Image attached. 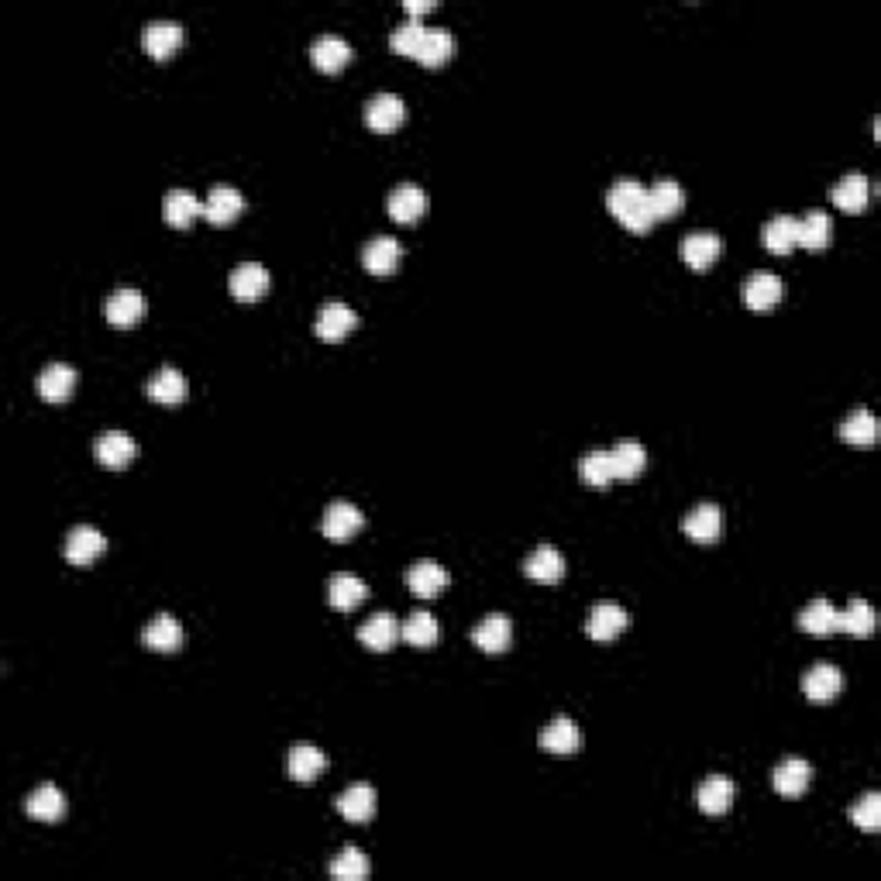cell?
<instances>
[{"instance_id": "6da1fadb", "label": "cell", "mask_w": 881, "mask_h": 881, "mask_svg": "<svg viewBox=\"0 0 881 881\" xmlns=\"http://www.w3.org/2000/svg\"><path fill=\"white\" fill-rule=\"evenodd\" d=\"M606 207L613 210V217H617L627 231H637V235L651 231L654 214H651V204H647V186L641 179H617V183L606 190Z\"/></svg>"}, {"instance_id": "7a4b0ae2", "label": "cell", "mask_w": 881, "mask_h": 881, "mask_svg": "<svg viewBox=\"0 0 881 881\" xmlns=\"http://www.w3.org/2000/svg\"><path fill=\"white\" fill-rule=\"evenodd\" d=\"M403 121H407V104H403L400 93L382 90V93H376V97L369 100V104H365V124H369L372 131H379V135L396 131Z\"/></svg>"}, {"instance_id": "3957f363", "label": "cell", "mask_w": 881, "mask_h": 881, "mask_svg": "<svg viewBox=\"0 0 881 881\" xmlns=\"http://www.w3.org/2000/svg\"><path fill=\"white\" fill-rule=\"evenodd\" d=\"M142 45L152 59H169L183 45V25L173 18H155L142 31Z\"/></svg>"}, {"instance_id": "277c9868", "label": "cell", "mask_w": 881, "mask_h": 881, "mask_svg": "<svg viewBox=\"0 0 881 881\" xmlns=\"http://www.w3.org/2000/svg\"><path fill=\"white\" fill-rule=\"evenodd\" d=\"M355 324H358V317L352 307H345L341 300H327L321 307V314H317L314 331L321 341H345L348 334L355 331Z\"/></svg>"}, {"instance_id": "5b68a950", "label": "cell", "mask_w": 881, "mask_h": 881, "mask_svg": "<svg viewBox=\"0 0 881 881\" xmlns=\"http://www.w3.org/2000/svg\"><path fill=\"white\" fill-rule=\"evenodd\" d=\"M623 627H627V613H623V606L613 603V599H603V603H596L589 610L586 634L592 641H617Z\"/></svg>"}, {"instance_id": "8992f818", "label": "cell", "mask_w": 881, "mask_h": 881, "mask_svg": "<svg viewBox=\"0 0 881 881\" xmlns=\"http://www.w3.org/2000/svg\"><path fill=\"white\" fill-rule=\"evenodd\" d=\"M524 572L537 586H558L561 575H565V558H561L555 544H541V548L530 551V558L524 561Z\"/></svg>"}, {"instance_id": "52a82bcc", "label": "cell", "mask_w": 881, "mask_h": 881, "mask_svg": "<svg viewBox=\"0 0 881 881\" xmlns=\"http://www.w3.org/2000/svg\"><path fill=\"white\" fill-rule=\"evenodd\" d=\"M682 530L692 537L696 544H713L716 537L723 534V510L716 503H699L685 513Z\"/></svg>"}, {"instance_id": "ba28073f", "label": "cell", "mask_w": 881, "mask_h": 881, "mask_svg": "<svg viewBox=\"0 0 881 881\" xmlns=\"http://www.w3.org/2000/svg\"><path fill=\"white\" fill-rule=\"evenodd\" d=\"M782 293H785L782 279H778L775 272H768V269L751 272V276H747V283H744V303L751 310H758V314H761V310L778 307Z\"/></svg>"}, {"instance_id": "9c48e42d", "label": "cell", "mask_w": 881, "mask_h": 881, "mask_svg": "<svg viewBox=\"0 0 881 881\" xmlns=\"http://www.w3.org/2000/svg\"><path fill=\"white\" fill-rule=\"evenodd\" d=\"M840 689H844V675H840L837 665L820 661V665H813L802 675V692H806V699H813V703H830V699L840 696Z\"/></svg>"}, {"instance_id": "30bf717a", "label": "cell", "mask_w": 881, "mask_h": 881, "mask_svg": "<svg viewBox=\"0 0 881 881\" xmlns=\"http://www.w3.org/2000/svg\"><path fill=\"white\" fill-rule=\"evenodd\" d=\"M472 641L475 647H482L486 654H500L510 647L513 641V623L506 613H489L486 620H479L472 627Z\"/></svg>"}, {"instance_id": "8fae6325", "label": "cell", "mask_w": 881, "mask_h": 881, "mask_svg": "<svg viewBox=\"0 0 881 881\" xmlns=\"http://www.w3.org/2000/svg\"><path fill=\"white\" fill-rule=\"evenodd\" d=\"M93 455H97V462L107 465V469H124V465L138 455V444L124 431H107L93 444Z\"/></svg>"}, {"instance_id": "7c38bea8", "label": "cell", "mask_w": 881, "mask_h": 881, "mask_svg": "<svg viewBox=\"0 0 881 881\" xmlns=\"http://www.w3.org/2000/svg\"><path fill=\"white\" fill-rule=\"evenodd\" d=\"M365 596H369V586L352 572H338L327 582V603L338 613H352L358 603H365Z\"/></svg>"}, {"instance_id": "4fadbf2b", "label": "cell", "mask_w": 881, "mask_h": 881, "mask_svg": "<svg viewBox=\"0 0 881 881\" xmlns=\"http://www.w3.org/2000/svg\"><path fill=\"white\" fill-rule=\"evenodd\" d=\"M228 286H231V293H235L238 300L252 303V300H259L265 290H269V269H265L262 262H241V265L231 269Z\"/></svg>"}, {"instance_id": "5bb4252c", "label": "cell", "mask_w": 881, "mask_h": 881, "mask_svg": "<svg viewBox=\"0 0 881 881\" xmlns=\"http://www.w3.org/2000/svg\"><path fill=\"white\" fill-rule=\"evenodd\" d=\"M365 517L362 510L352 503H331L324 510V520H321V530L324 537H331V541H348V537H355L358 530H362Z\"/></svg>"}, {"instance_id": "9a60e30c", "label": "cell", "mask_w": 881, "mask_h": 881, "mask_svg": "<svg viewBox=\"0 0 881 881\" xmlns=\"http://www.w3.org/2000/svg\"><path fill=\"white\" fill-rule=\"evenodd\" d=\"M38 393H42V400H49V403H62V400H69V396H73V389H76V369L73 365H66V362H52V365H45L42 372H38Z\"/></svg>"}, {"instance_id": "2e32d148", "label": "cell", "mask_w": 881, "mask_h": 881, "mask_svg": "<svg viewBox=\"0 0 881 881\" xmlns=\"http://www.w3.org/2000/svg\"><path fill=\"white\" fill-rule=\"evenodd\" d=\"M809 782H813V768L802 758H785L771 771V785H775V792L785 795V799H799V795L809 789Z\"/></svg>"}, {"instance_id": "e0dca14e", "label": "cell", "mask_w": 881, "mask_h": 881, "mask_svg": "<svg viewBox=\"0 0 881 881\" xmlns=\"http://www.w3.org/2000/svg\"><path fill=\"white\" fill-rule=\"evenodd\" d=\"M400 255H403L400 241L389 238V235H376L372 241H365V248H362V265L372 272V276H389V272H393L396 265H400Z\"/></svg>"}, {"instance_id": "ac0fdd59", "label": "cell", "mask_w": 881, "mask_h": 881, "mask_svg": "<svg viewBox=\"0 0 881 881\" xmlns=\"http://www.w3.org/2000/svg\"><path fill=\"white\" fill-rule=\"evenodd\" d=\"M241 210H245V197H241L235 186H228V183L214 186V190L207 193V200H204V217L210 224H221V228L235 221Z\"/></svg>"}, {"instance_id": "d6986e66", "label": "cell", "mask_w": 881, "mask_h": 881, "mask_svg": "<svg viewBox=\"0 0 881 881\" xmlns=\"http://www.w3.org/2000/svg\"><path fill=\"white\" fill-rule=\"evenodd\" d=\"M400 620L393 613H372L369 620L358 627V641H362L369 651H389L396 641H400Z\"/></svg>"}, {"instance_id": "ffe728a7", "label": "cell", "mask_w": 881, "mask_h": 881, "mask_svg": "<svg viewBox=\"0 0 881 881\" xmlns=\"http://www.w3.org/2000/svg\"><path fill=\"white\" fill-rule=\"evenodd\" d=\"M310 59H314L317 69H324V73H338L341 66H348V59H352V45H348V38L341 35H317L314 45H310Z\"/></svg>"}, {"instance_id": "44dd1931", "label": "cell", "mask_w": 881, "mask_h": 881, "mask_svg": "<svg viewBox=\"0 0 881 881\" xmlns=\"http://www.w3.org/2000/svg\"><path fill=\"white\" fill-rule=\"evenodd\" d=\"M386 207H389V217H393V221L413 224V221H420V214L427 210V193L413 183H400L393 193H389Z\"/></svg>"}, {"instance_id": "7402d4cb", "label": "cell", "mask_w": 881, "mask_h": 881, "mask_svg": "<svg viewBox=\"0 0 881 881\" xmlns=\"http://www.w3.org/2000/svg\"><path fill=\"white\" fill-rule=\"evenodd\" d=\"M107 541L104 534H100L97 527H73L66 537V558L73 561V565H90V561H97L100 555H104Z\"/></svg>"}, {"instance_id": "603a6c76", "label": "cell", "mask_w": 881, "mask_h": 881, "mask_svg": "<svg viewBox=\"0 0 881 881\" xmlns=\"http://www.w3.org/2000/svg\"><path fill=\"white\" fill-rule=\"evenodd\" d=\"M734 799H737L734 782H730V778H723V775H709L706 782L699 785V792H696V802H699V809H703L706 816H723L730 806H734Z\"/></svg>"}, {"instance_id": "cb8c5ba5", "label": "cell", "mask_w": 881, "mask_h": 881, "mask_svg": "<svg viewBox=\"0 0 881 881\" xmlns=\"http://www.w3.org/2000/svg\"><path fill=\"white\" fill-rule=\"evenodd\" d=\"M25 813L38 823H59L66 816V795L56 785H38L25 799Z\"/></svg>"}, {"instance_id": "d4e9b609", "label": "cell", "mask_w": 881, "mask_h": 881, "mask_svg": "<svg viewBox=\"0 0 881 881\" xmlns=\"http://www.w3.org/2000/svg\"><path fill=\"white\" fill-rule=\"evenodd\" d=\"M338 813L345 816L348 823H369L376 816V789L365 782L352 785L338 795Z\"/></svg>"}, {"instance_id": "484cf974", "label": "cell", "mask_w": 881, "mask_h": 881, "mask_svg": "<svg viewBox=\"0 0 881 881\" xmlns=\"http://www.w3.org/2000/svg\"><path fill=\"white\" fill-rule=\"evenodd\" d=\"M145 393L152 396L155 403H166V407H173V403H183L186 396H190V386H186L183 372L173 369V365H166V369H159L152 379H148Z\"/></svg>"}, {"instance_id": "4316f807", "label": "cell", "mask_w": 881, "mask_h": 881, "mask_svg": "<svg viewBox=\"0 0 881 881\" xmlns=\"http://www.w3.org/2000/svg\"><path fill=\"white\" fill-rule=\"evenodd\" d=\"M407 586H410L413 596L434 599L444 586H448V572H444L438 561L424 558V561H417V565L407 568Z\"/></svg>"}, {"instance_id": "83f0119b", "label": "cell", "mask_w": 881, "mask_h": 881, "mask_svg": "<svg viewBox=\"0 0 881 881\" xmlns=\"http://www.w3.org/2000/svg\"><path fill=\"white\" fill-rule=\"evenodd\" d=\"M723 252V241L713 235V231H692V235L682 238V259L692 269H709Z\"/></svg>"}, {"instance_id": "f1b7e54d", "label": "cell", "mask_w": 881, "mask_h": 881, "mask_svg": "<svg viewBox=\"0 0 881 881\" xmlns=\"http://www.w3.org/2000/svg\"><path fill=\"white\" fill-rule=\"evenodd\" d=\"M104 314H107V321L118 324V327L138 324L145 314V296L138 290H114L104 303Z\"/></svg>"}, {"instance_id": "f546056e", "label": "cell", "mask_w": 881, "mask_h": 881, "mask_svg": "<svg viewBox=\"0 0 881 881\" xmlns=\"http://www.w3.org/2000/svg\"><path fill=\"white\" fill-rule=\"evenodd\" d=\"M799 627L813 637H833L840 630V613L830 599H813L806 610L799 613Z\"/></svg>"}, {"instance_id": "4dcf8cb0", "label": "cell", "mask_w": 881, "mask_h": 881, "mask_svg": "<svg viewBox=\"0 0 881 881\" xmlns=\"http://www.w3.org/2000/svg\"><path fill=\"white\" fill-rule=\"evenodd\" d=\"M541 747L548 754H575L582 747V730L568 716H558L541 730Z\"/></svg>"}, {"instance_id": "1f68e13d", "label": "cell", "mask_w": 881, "mask_h": 881, "mask_svg": "<svg viewBox=\"0 0 881 881\" xmlns=\"http://www.w3.org/2000/svg\"><path fill=\"white\" fill-rule=\"evenodd\" d=\"M830 197H833V204H837L840 210H847V214H861V210L868 207V197H871L868 176H864V173H847L837 186H833Z\"/></svg>"}, {"instance_id": "d6a6232c", "label": "cell", "mask_w": 881, "mask_h": 881, "mask_svg": "<svg viewBox=\"0 0 881 881\" xmlns=\"http://www.w3.org/2000/svg\"><path fill=\"white\" fill-rule=\"evenodd\" d=\"M162 214H166L169 228H190L204 214V204L190 190H169L166 200H162Z\"/></svg>"}, {"instance_id": "836d02e7", "label": "cell", "mask_w": 881, "mask_h": 881, "mask_svg": "<svg viewBox=\"0 0 881 881\" xmlns=\"http://www.w3.org/2000/svg\"><path fill=\"white\" fill-rule=\"evenodd\" d=\"M833 238V217L826 210H809L799 221V231H795V241L809 252H823Z\"/></svg>"}, {"instance_id": "e575fe53", "label": "cell", "mask_w": 881, "mask_h": 881, "mask_svg": "<svg viewBox=\"0 0 881 881\" xmlns=\"http://www.w3.org/2000/svg\"><path fill=\"white\" fill-rule=\"evenodd\" d=\"M451 52H455V35H451L448 28H427L417 52H413V59H417L420 66H441V62H448Z\"/></svg>"}, {"instance_id": "d590c367", "label": "cell", "mask_w": 881, "mask_h": 881, "mask_svg": "<svg viewBox=\"0 0 881 881\" xmlns=\"http://www.w3.org/2000/svg\"><path fill=\"white\" fill-rule=\"evenodd\" d=\"M647 204H651L654 221H661V217H675L678 210L685 207V190L678 186V179H658V183L647 190Z\"/></svg>"}, {"instance_id": "8d00e7d4", "label": "cell", "mask_w": 881, "mask_h": 881, "mask_svg": "<svg viewBox=\"0 0 881 881\" xmlns=\"http://www.w3.org/2000/svg\"><path fill=\"white\" fill-rule=\"evenodd\" d=\"M795 231H799V221L789 214H775L768 224H764L761 238H764V248H768L771 255H789L799 241H795Z\"/></svg>"}, {"instance_id": "74e56055", "label": "cell", "mask_w": 881, "mask_h": 881, "mask_svg": "<svg viewBox=\"0 0 881 881\" xmlns=\"http://www.w3.org/2000/svg\"><path fill=\"white\" fill-rule=\"evenodd\" d=\"M610 462L617 479H637L647 465V451L641 441H617L610 448Z\"/></svg>"}, {"instance_id": "f35d334b", "label": "cell", "mask_w": 881, "mask_h": 881, "mask_svg": "<svg viewBox=\"0 0 881 881\" xmlns=\"http://www.w3.org/2000/svg\"><path fill=\"white\" fill-rule=\"evenodd\" d=\"M142 641L145 647H152V651H176V647L183 644V627H179L176 617L159 613V617L142 630Z\"/></svg>"}, {"instance_id": "ab89813d", "label": "cell", "mask_w": 881, "mask_h": 881, "mask_svg": "<svg viewBox=\"0 0 881 881\" xmlns=\"http://www.w3.org/2000/svg\"><path fill=\"white\" fill-rule=\"evenodd\" d=\"M840 438L847 444H857V448H871L878 441V420L871 410H854L847 413V420L840 424Z\"/></svg>"}, {"instance_id": "60d3db41", "label": "cell", "mask_w": 881, "mask_h": 881, "mask_svg": "<svg viewBox=\"0 0 881 881\" xmlns=\"http://www.w3.org/2000/svg\"><path fill=\"white\" fill-rule=\"evenodd\" d=\"M286 764H290V778H293V782H314V778L324 771L327 758H324L321 747L296 744L293 751H290V761H286Z\"/></svg>"}, {"instance_id": "b9f144b4", "label": "cell", "mask_w": 881, "mask_h": 881, "mask_svg": "<svg viewBox=\"0 0 881 881\" xmlns=\"http://www.w3.org/2000/svg\"><path fill=\"white\" fill-rule=\"evenodd\" d=\"M840 630L857 637V641L871 637V630H875V610L868 606V599H851V606L840 613Z\"/></svg>"}, {"instance_id": "7bdbcfd3", "label": "cell", "mask_w": 881, "mask_h": 881, "mask_svg": "<svg viewBox=\"0 0 881 881\" xmlns=\"http://www.w3.org/2000/svg\"><path fill=\"white\" fill-rule=\"evenodd\" d=\"M331 878H338V881H365V878H369V857L358 851V847H345V851L331 861Z\"/></svg>"}, {"instance_id": "ee69618b", "label": "cell", "mask_w": 881, "mask_h": 881, "mask_svg": "<svg viewBox=\"0 0 881 881\" xmlns=\"http://www.w3.org/2000/svg\"><path fill=\"white\" fill-rule=\"evenodd\" d=\"M438 634H441L438 620H434L427 610L413 613V617H410L407 623H403V630H400V637H407V641H410L413 647H431V644H438Z\"/></svg>"}, {"instance_id": "f6af8a7d", "label": "cell", "mask_w": 881, "mask_h": 881, "mask_svg": "<svg viewBox=\"0 0 881 881\" xmlns=\"http://www.w3.org/2000/svg\"><path fill=\"white\" fill-rule=\"evenodd\" d=\"M579 475L596 489H606L617 475H613V462H610V451H589L586 458L579 462Z\"/></svg>"}, {"instance_id": "bcb514c9", "label": "cell", "mask_w": 881, "mask_h": 881, "mask_svg": "<svg viewBox=\"0 0 881 881\" xmlns=\"http://www.w3.org/2000/svg\"><path fill=\"white\" fill-rule=\"evenodd\" d=\"M424 31L427 25L420 18H403L400 25L389 31V45H393V52H400V56H413L420 38H424Z\"/></svg>"}, {"instance_id": "7dc6e473", "label": "cell", "mask_w": 881, "mask_h": 881, "mask_svg": "<svg viewBox=\"0 0 881 881\" xmlns=\"http://www.w3.org/2000/svg\"><path fill=\"white\" fill-rule=\"evenodd\" d=\"M851 823L861 833H878L881 830V795L868 792L857 799V806H851Z\"/></svg>"}, {"instance_id": "c3c4849f", "label": "cell", "mask_w": 881, "mask_h": 881, "mask_svg": "<svg viewBox=\"0 0 881 881\" xmlns=\"http://www.w3.org/2000/svg\"><path fill=\"white\" fill-rule=\"evenodd\" d=\"M431 7H434V0H407L403 11H407V18H420V14L431 11Z\"/></svg>"}]
</instances>
